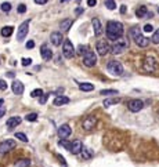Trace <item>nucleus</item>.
<instances>
[{"label":"nucleus","instance_id":"nucleus-1","mask_svg":"<svg viewBox=\"0 0 159 167\" xmlns=\"http://www.w3.org/2000/svg\"><path fill=\"white\" fill-rule=\"evenodd\" d=\"M123 35V25L118 22V21H109L107 24V37L109 40H116L122 37Z\"/></svg>","mask_w":159,"mask_h":167},{"label":"nucleus","instance_id":"nucleus-2","mask_svg":"<svg viewBox=\"0 0 159 167\" xmlns=\"http://www.w3.org/2000/svg\"><path fill=\"white\" fill-rule=\"evenodd\" d=\"M131 36L134 37V42L138 46V47H147L148 44H149V39H147L145 36L141 35L138 28H133L131 29Z\"/></svg>","mask_w":159,"mask_h":167},{"label":"nucleus","instance_id":"nucleus-3","mask_svg":"<svg viewBox=\"0 0 159 167\" xmlns=\"http://www.w3.org/2000/svg\"><path fill=\"white\" fill-rule=\"evenodd\" d=\"M127 46H129L127 40L123 39V37H119V39L111 46V53H114V54H122V53L127 48Z\"/></svg>","mask_w":159,"mask_h":167},{"label":"nucleus","instance_id":"nucleus-4","mask_svg":"<svg viewBox=\"0 0 159 167\" xmlns=\"http://www.w3.org/2000/svg\"><path fill=\"white\" fill-rule=\"evenodd\" d=\"M108 71L111 72L112 75L115 76H122L123 75V65L120 64L119 61H109L107 65Z\"/></svg>","mask_w":159,"mask_h":167},{"label":"nucleus","instance_id":"nucleus-5","mask_svg":"<svg viewBox=\"0 0 159 167\" xmlns=\"http://www.w3.org/2000/svg\"><path fill=\"white\" fill-rule=\"evenodd\" d=\"M83 64H84V66H87V68L95 66V64H97V55H95L94 51L89 50V51L84 53L83 54Z\"/></svg>","mask_w":159,"mask_h":167},{"label":"nucleus","instance_id":"nucleus-6","mask_svg":"<svg viewBox=\"0 0 159 167\" xmlns=\"http://www.w3.org/2000/svg\"><path fill=\"white\" fill-rule=\"evenodd\" d=\"M62 54L65 58H68V60L73 58V55H75V48H73V44L71 43V40H64Z\"/></svg>","mask_w":159,"mask_h":167},{"label":"nucleus","instance_id":"nucleus-7","mask_svg":"<svg viewBox=\"0 0 159 167\" xmlns=\"http://www.w3.org/2000/svg\"><path fill=\"white\" fill-rule=\"evenodd\" d=\"M28 31H29V21H24V22L20 25V28H18L17 40H18V42H22V40L26 37V35H28Z\"/></svg>","mask_w":159,"mask_h":167},{"label":"nucleus","instance_id":"nucleus-8","mask_svg":"<svg viewBox=\"0 0 159 167\" xmlns=\"http://www.w3.org/2000/svg\"><path fill=\"white\" fill-rule=\"evenodd\" d=\"M95 124H97V117L95 116H87V117H84L83 123H82V127L86 131H90V130H93L95 127Z\"/></svg>","mask_w":159,"mask_h":167},{"label":"nucleus","instance_id":"nucleus-9","mask_svg":"<svg viewBox=\"0 0 159 167\" xmlns=\"http://www.w3.org/2000/svg\"><path fill=\"white\" fill-rule=\"evenodd\" d=\"M111 51V46L105 42V40H100L98 43H97V53H98V55H107L108 53Z\"/></svg>","mask_w":159,"mask_h":167},{"label":"nucleus","instance_id":"nucleus-10","mask_svg":"<svg viewBox=\"0 0 159 167\" xmlns=\"http://www.w3.org/2000/svg\"><path fill=\"white\" fill-rule=\"evenodd\" d=\"M15 148V141L14 139H6L3 142H0V153H6L10 152L11 149Z\"/></svg>","mask_w":159,"mask_h":167},{"label":"nucleus","instance_id":"nucleus-11","mask_svg":"<svg viewBox=\"0 0 159 167\" xmlns=\"http://www.w3.org/2000/svg\"><path fill=\"white\" fill-rule=\"evenodd\" d=\"M127 106H129V111L136 113V112H140L144 108V102L141 100H131V101H129Z\"/></svg>","mask_w":159,"mask_h":167},{"label":"nucleus","instance_id":"nucleus-12","mask_svg":"<svg viewBox=\"0 0 159 167\" xmlns=\"http://www.w3.org/2000/svg\"><path fill=\"white\" fill-rule=\"evenodd\" d=\"M71 133H72V128L69 127V124H62V126L58 127V137H60L61 139L68 138V137L71 135Z\"/></svg>","mask_w":159,"mask_h":167},{"label":"nucleus","instance_id":"nucleus-13","mask_svg":"<svg viewBox=\"0 0 159 167\" xmlns=\"http://www.w3.org/2000/svg\"><path fill=\"white\" fill-rule=\"evenodd\" d=\"M82 151H83V144H82V141L75 139V141L71 144V149H69V152H71L72 155H79Z\"/></svg>","mask_w":159,"mask_h":167},{"label":"nucleus","instance_id":"nucleus-14","mask_svg":"<svg viewBox=\"0 0 159 167\" xmlns=\"http://www.w3.org/2000/svg\"><path fill=\"white\" fill-rule=\"evenodd\" d=\"M143 66L147 72H154L156 68H158V65H156V62H155L154 58H149V57H148V58H145V61H144Z\"/></svg>","mask_w":159,"mask_h":167},{"label":"nucleus","instance_id":"nucleus-15","mask_svg":"<svg viewBox=\"0 0 159 167\" xmlns=\"http://www.w3.org/2000/svg\"><path fill=\"white\" fill-rule=\"evenodd\" d=\"M50 40H51V43L54 44V46H61L62 44V40H64V37H62V33H60V32H53L51 35H50Z\"/></svg>","mask_w":159,"mask_h":167},{"label":"nucleus","instance_id":"nucleus-16","mask_svg":"<svg viewBox=\"0 0 159 167\" xmlns=\"http://www.w3.org/2000/svg\"><path fill=\"white\" fill-rule=\"evenodd\" d=\"M40 55L43 57V60H51L53 57V51L50 50L47 44H42V47H40Z\"/></svg>","mask_w":159,"mask_h":167},{"label":"nucleus","instance_id":"nucleus-17","mask_svg":"<svg viewBox=\"0 0 159 167\" xmlns=\"http://www.w3.org/2000/svg\"><path fill=\"white\" fill-rule=\"evenodd\" d=\"M11 88H12V93L17 94V96H21L24 93V84L21 83L20 80H14L11 84Z\"/></svg>","mask_w":159,"mask_h":167},{"label":"nucleus","instance_id":"nucleus-18","mask_svg":"<svg viewBox=\"0 0 159 167\" xmlns=\"http://www.w3.org/2000/svg\"><path fill=\"white\" fill-rule=\"evenodd\" d=\"M20 123H21V117H20V116H12V117H10V119L7 120L6 126H7L8 130H12V128L17 127Z\"/></svg>","mask_w":159,"mask_h":167},{"label":"nucleus","instance_id":"nucleus-19","mask_svg":"<svg viewBox=\"0 0 159 167\" xmlns=\"http://www.w3.org/2000/svg\"><path fill=\"white\" fill-rule=\"evenodd\" d=\"M72 24H73V20H72V18H65V20H62V21H61L60 28L62 29L64 32H68V31L71 29Z\"/></svg>","mask_w":159,"mask_h":167},{"label":"nucleus","instance_id":"nucleus-20","mask_svg":"<svg viewBox=\"0 0 159 167\" xmlns=\"http://www.w3.org/2000/svg\"><path fill=\"white\" fill-rule=\"evenodd\" d=\"M92 24H93V28H94V35L100 36L101 33H103V28H101V22H100V20L98 18H93Z\"/></svg>","mask_w":159,"mask_h":167},{"label":"nucleus","instance_id":"nucleus-21","mask_svg":"<svg viewBox=\"0 0 159 167\" xmlns=\"http://www.w3.org/2000/svg\"><path fill=\"white\" fill-rule=\"evenodd\" d=\"M69 102V98L68 97H64V96H58V97H56V100H54V105L56 106H61V105H65V104H68Z\"/></svg>","mask_w":159,"mask_h":167},{"label":"nucleus","instance_id":"nucleus-22","mask_svg":"<svg viewBox=\"0 0 159 167\" xmlns=\"http://www.w3.org/2000/svg\"><path fill=\"white\" fill-rule=\"evenodd\" d=\"M136 15H137V18H144V17L148 15V10L145 6H141V7H138L137 10H136Z\"/></svg>","mask_w":159,"mask_h":167},{"label":"nucleus","instance_id":"nucleus-23","mask_svg":"<svg viewBox=\"0 0 159 167\" xmlns=\"http://www.w3.org/2000/svg\"><path fill=\"white\" fill-rule=\"evenodd\" d=\"M80 153H82V158H83V159H92L93 156H94V152L92 151V149H89V148H83V151L80 152Z\"/></svg>","mask_w":159,"mask_h":167},{"label":"nucleus","instance_id":"nucleus-24","mask_svg":"<svg viewBox=\"0 0 159 167\" xmlns=\"http://www.w3.org/2000/svg\"><path fill=\"white\" fill-rule=\"evenodd\" d=\"M79 88L82 90V91L87 93V91H93V90H94V86H93L92 83H80Z\"/></svg>","mask_w":159,"mask_h":167},{"label":"nucleus","instance_id":"nucleus-25","mask_svg":"<svg viewBox=\"0 0 159 167\" xmlns=\"http://www.w3.org/2000/svg\"><path fill=\"white\" fill-rule=\"evenodd\" d=\"M12 31H14L12 26H3V28H1V36H4V37H10V36L12 35Z\"/></svg>","mask_w":159,"mask_h":167},{"label":"nucleus","instance_id":"nucleus-26","mask_svg":"<svg viewBox=\"0 0 159 167\" xmlns=\"http://www.w3.org/2000/svg\"><path fill=\"white\" fill-rule=\"evenodd\" d=\"M31 166V160L29 159H22V160H18L15 163V167H29Z\"/></svg>","mask_w":159,"mask_h":167},{"label":"nucleus","instance_id":"nucleus-27","mask_svg":"<svg viewBox=\"0 0 159 167\" xmlns=\"http://www.w3.org/2000/svg\"><path fill=\"white\" fill-rule=\"evenodd\" d=\"M119 98H108V100L104 101V106L107 108V106H111V105H115V104L119 102Z\"/></svg>","mask_w":159,"mask_h":167},{"label":"nucleus","instance_id":"nucleus-28","mask_svg":"<svg viewBox=\"0 0 159 167\" xmlns=\"http://www.w3.org/2000/svg\"><path fill=\"white\" fill-rule=\"evenodd\" d=\"M43 96V90H42V88H36V90H33V91L31 93V97L32 98H37V97H42Z\"/></svg>","mask_w":159,"mask_h":167},{"label":"nucleus","instance_id":"nucleus-29","mask_svg":"<svg viewBox=\"0 0 159 167\" xmlns=\"http://www.w3.org/2000/svg\"><path fill=\"white\" fill-rule=\"evenodd\" d=\"M100 94L101 96H115V94H118V90H101Z\"/></svg>","mask_w":159,"mask_h":167},{"label":"nucleus","instance_id":"nucleus-30","mask_svg":"<svg viewBox=\"0 0 159 167\" xmlns=\"http://www.w3.org/2000/svg\"><path fill=\"white\" fill-rule=\"evenodd\" d=\"M36 119H37V113H35V112H33V113H28V115L25 116V120H26V122H35Z\"/></svg>","mask_w":159,"mask_h":167},{"label":"nucleus","instance_id":"nucleus-31","mask_svg":"<svg viewBox=\"0 0 159 167\" xmlns=\"http://www.w3.org/2000/svg\"><path fill=\"white\" fill-rule=\"evenodd\" d=\"M105 7H107L108 10H115L116 4L114 0H107V1H105Z\"/></svg>","mask_w":159,"mask_h":167},{"label":"nucleus","instance_id":"nucleus-32","mask_svg":"<svg viewBox=\"0 0 159 167\" xmlns=\"http://www.w3.org/2000/svg\"><path fill=\"white\" fill-rule=\"evenodd\" d=\"M15 138H18L22 142H28V138H26V135L24 133H15Z\"/></svg>","mask_w":159,"mask_h":167},{"label":"nucleus","instance_id":"nucleus-33","mask_svg":"<svg viewBox=\"0 0 159 167\" xmlns=\"http://www.w3.org/2000/svg\"><path fill=\"white\" fill-rule=\"evenodd\" d=\"M151 40H152V43H154V44H159V29H156L155 32H154Z\"/></svg>","mask_w":159,"mask_h":167},{"label":"nucleus","instance_id":"nucleus-34","mask_svg":"<svg viewBox=\"0 0 159 167\" xmlns=\"http://www.w3.org/2000/svg\"><path fill=\"white\" fill-rule=\"evenodd\" d=\"M10 10H11V4H10V3H3V4H1V11L10 12Z\"/></svg>","mask_w":159,"mask_h":167},{"label":"nucleus","instance_id":"nucleus-35","mask_svg":"<svg viewBox=\"0 0 159 167\" xmlns=\"http://www.w3.org/2000/svg\"><path fill=\"white\" fill-rule=\"evenodd\" d=\"M6 113V106H4V100H0V117H3Z\"/></svg>","mask_w":159,"mask_h":167},{"label":"nucleus","instance_id":"nucleus-36","mask_svg":"<svg viewBox=\"0 0 159 167\" xmlns=\"http://www.w3.org/2000/svg\"><path fill=\"white\" fill-rule=\"evenodd\" d=\"M21 62H22V66H29V65L32 64V60L31 58H22Z\"/></svg>","mask_w":159,"mask_h":167},{"label":"nucleus","instance_id":"nucleus-37","mask_svg":"<svg viewBox=\"0 0 159 167\" xmlns=\"http://www.w3.org/2000/svg\"><path fill=\"white\" fill-rule=\"evenodd\" d=\"M60 145H61V147L65 148L67 151H69V149H71V144L67 142V141H64V139H62V141H60Z\"/></svg>","mask_w":159,"mask_h":167},{"label":"nucleus","instance_id":"nucleus-38","mask_svg":"<svg viewBox=\"0 0 159 167\" xmlns=\"http://www.w3.org/2000/svg\"><path fill=\"white\" fill-rule=\"evenodd\" d=\"M48 96H50V94H43V96L39 98V102H40V104H46V101H47Z\"/></svg>","mask_w":159,"mask_h":167},{"label":"nucleus","instance_id":"nucleus-39","mask_svg":"<svg viewBox=\"0 0 159 167\" xmlns=\"http://www.w3.org/2000/svg\"><path fill=\"white\" fill-rule=\"evenodd\" d=\"M25 11H26V6H25V4H20V6H18V12H20V14H24Z\"/></svg>","mask_w":159,"mask_h":167},{"label":"nucleus","instance_id":"nucleus-40","mask_svg":"<svg viewBox=\"0 0 159 167\" xmlns=\"http://www.w3.org/2000/svg\"><path fill=\"white\" fill-rule=\"evenodd\" d=\"M78 50H79V53H80V54H84V53H86V51H89L87 46H79V47H78Z\"/></svg>","mask_w":159,"mask_h":167},{"label":"nucleus","instance_id":"nucleus-41","mask_svg":"<svg viewBox=\"0 0 159 167\" xmlns=\"http://www.w3.org/2000/svg\"><path fill=\"white\" fill-rule=\"evenodd\" d=\"M0 90H7V83H6V82H4L3 79H0Z\"/></svg>","mask_w":159,"mask_h":167},{"label":"nucleus","instance_id":"nucleus-42","mask_svg":"<svg viewBox=\"0 0 159 167\" xmlns=\"http://www.w3.org/2000/svg\"><path fill=\"white\" fill-rule=\"evenodd\" d=\"M152 31H154V28H152V25L147 24V25H145V26H144V32L149 33V32H152Z\"/></svg>","mask_w":159,"mask_h":167},{"label":"nucleus","instance_id":"nucleus-43","mask_svg":"<svg viewBox=\"0 0 159 167\" xmlns=\"http://www.w3.org/2000/svg\"><path fill=\"white\" fill-rule=\"evenodd\" d=\"M57 159L60 160V163L62 164V166H67V162H65V159H64L62 156H60V155H57Z\"/></svg>","mask_w":159,"mask_h":167},{"label":"nucleus","instance_id":"nucleus-44","mask_svg":"<svg viewBox=\"0 0 159 167\" xmlns=\"http://www.w3.org/2000/svg\"><path fill=\"white\" fill-rule=\"evenodd\" d=\"M33 47H35V42H33V40H29L28 43H26V48L29 50V48H33Z\"/></svg>","mask_w":159,"mask_h":167},{"label":"nucleus","instance_id":"nucleus-45","mask_svg":"<svg viewBox=\"0 0 159 167\" xmlns=\"http://www.w3.org/2000/svg\"><path fill=\"white\" fill-rule=\"evenodd\" d=\"M97 4V0H87V6L89 7H94Z\"/></svg>","mask_w":159,"mask_h":167},{"label":"nucleus","instance_id":"nucleus-46","mask_svg":"<svg viewBox=\"0 0 159 167\" xmlns=\"http://www.w3.org/2000/svg\"><path fill=\"white\" fill-rule=\"evenodd\" d=\"M36 4H46L47 3V0H35Z\"/></svg>","mask_w":159,"mask_h":167},{"label":"nucleus","instance_id":"nucleus-47","mask_svg":"<svg viewBox=\"0 0 159 167\" xmlns=\"http://www.w3.org/2000/svg\"><path fill=\"white\" fill-rule=\"evenodd\" d=\"M120 12H122V14L126 12V6H122V7H120Z\"/></svg>","mask_w":159,"mask_h":167},{"label":"nucleus","instance_id":"nucleus-48","mask_svg":"<svg viewBox=\"0 0 159 167\" xmlns=\"http://www.w3.org/2000/svg\"><path fill=\"white\" fill-rule=\"evenodd\" d=\"M7 76H8V77H14V73H12V72H8Z\"/></svg>","mask_w":159,"mask_h":167},{"label":"nucleus","instance_id":"nucleus-49","mask_svg":"<svg viewBox=\"0 0 159 167\" xmlns=\"http://www.w3.org/2000/svg\"><path fill=\"white\" fill-rule=\"evenodd\" d=\"M82 11H83V8H78V10H76V12H78V14H80Z\"/></svg>","mask_w":159,"mask_h":167}]
</instances>
